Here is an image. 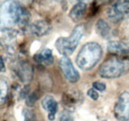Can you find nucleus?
<instances>
[{
  "label": "nucleus",
  "mask_w": 129,
  "mask_h": 121,
  "mask_svg": "<svg viewBox=\"0 0 129 121\" xmlns=\"http://www.w3.org/2000/svg\"><path fill=\"white\" fill-rule=\"evenodd\" d=\"M102 57V48L95 42H89L81 47L77 56V66L82 71L94 68Z\"/></svg>",
  "instance_id": "f257e3e1"
},
{
  "label": "nucleus",
  "mask_w": 129,
  "mask_h": 121,
  "mask_svg": "<svg viewBox=\"0 0 129 121\" xmlns=\"http://www.w3.org/2000/svg\"><path fill=\"white\" fill-rule=\"evenodd\" d=\"M25 9L16 0H4L1 4V26L2 29L10 28L20 23Z\"/></svg>",
  "instance_id": "f03ea898"
},
{
  "label": "nucleus",
  "mask_w": 129,
  "mask_h": 121,
  "mask_svg": "<svg viewBox=\"0 0 129 121\" xmlns=\"http://www.w3.org/2000/svg\"><path fill=\"white\" fill-rule=\"evenodd\" d=\"M128 69L127 60L112 57L104 60L98 69L99 76L103 78H116L123 76Z\"/></svg>",
  "instance_id": "7ed1b4c3"
},
{
  "label": "nucleus",
  "mask_w": 129,
  "mask_h": 121,
  "mask_svg": "<svg viewBox=\"0 0 129 121\" xmlns=\"http://www.w3.org/2000/svg\"><path fill=\"white\" fill-rule=\"evenodd\" d=\"M114 116L118 121L129 120V92H123L114 106Z\"/></svg>",
  "instance_id": "20e7f679"
},
{
  "label": "nucleus",
  "mask_w": 129,
  "mask_h": 121,
  "mask_svg": "<svg viewBox=\"0 0 129 121\" xmlns=\"http://www.w3.org/2000/svg\"><path fill=\"white\" fill-rule=\"evenodd\" d=\"M60 69L62 70V73L64 75V78L71 82V83H76L80 79V74L79 72L75 69L73 63L69 57L63 56L60 60Z\"/></svg>",
  "instance_id": "39448f33"
},
{
  "label": "nucleus",
  "mask_w": 129,
  "mask_h": 121,
  "mask_svg": "<svg viewBox=\"0 0 129 121\" xmlns=\"http://www.w3.org/2000/svg\"><path fill=\"white\" fill-rule=\"evenodd\" d=\"M107 51L120 59L129 60V43L121 41H111L107 45Z\"/></svg>",
  "instance_id": "423d86ee"
},
{
  "label": "nucleus",
  "mask_w": 129,
  "mask_h": 121,
  "mask_svg": "<svg viewBox=\"0 0 129 121\" xmlns=\"http://www.w3.org/2000/svg\"><path fill=\"white\" fill-rule=\"evenodd\" d=\"M15 73L22 82H30L33 77V67L30 63L23 60L20 62L15 68Z\"/></svg>",
  "instance_id": "0eeeda50"
},
{
  "label": "nucleus",
  "mask_w": 129,
  "mask_h": 121,
  "mask_svg": "<svg viewBox=\"0 0 129 121\" xmlns=\"http://www.w3.org/2000/svg\"><path fill=\"white\" fill-rule=\"evenodd\" d=\"M55 46H56V49L58 50V52L60 54H62L63 56H64V57L71 56L75 52V50L77 48V46L74 45V43L70 40L69 37H61V38H59L56 41Z\"/></svg>",
  "instance_id": "6e6552de"
},
{
  "label": "nucleus",
  "mask_w": 129,
  "mask_h": 121,
  "mask_svg": "<svg viewBox=\"0 0 129 121\" xmlns=\"http://www.w3.org/2000/svg\"><path fill=\"white\" fill-rule=\"evenodd\" d=\"M42 107L48 112L49 119L54 120L56 113L58 112V102L56 101V99L51 95L45 96L42 100Z\"/></svg>",
  "instance_id": "1a4fd4ad"
},
{
  "label": "nucleus",
  "mask_w": 129,
  "mask_h": 121,
  "mask_svg": "<svg viewBox=\"0 0 129 121\" xmlns=\"http://www.w3.org/2000/svg\"><path fill=\"white\" fill-rule=\"evenodd\" d=\"M49 30H50V26L44 20L35 21L33 24L30 25V32L33 35L38 36V37H42V36L46 35L49 32Z\"/></svg>",
  "instance_id": "9d476101"
},
{
  "label": "nucleus",
  "mask_w": 129,
  "mask_h": 121,
  "mask_svg": "<svg viewBox=\"0 0 129 121\" xmlns=\"http://www.w3.org/2000/svg\"><path fill=\"white\" fill-rule=\"evenodd\" d=\"M35 60L37 63L42 64L43 66L49 67L53 64L54 57H53V52L50 49H44L42 50L39 54L35 55Z\"/></svg>",
  "instance_id": "9b49d317"
},
{
  "label": "nucleus",
  "mask_w": 129,
  "mask_h": 121,
  "mask_svg": "<svg viewBox=\"0 0 129 121\" xmlns=\"http://www.w3.org/2000/svg\"><path fill=\"white\" fill-rule=\"evenodd\" d=\"M86 9H87V6H86L85 3H82V2L77 3L76 5H74V7L70 11L71 19L73 21H78V20L81 19L85 14Z\"/></svg>",
  "instance_id": "f8f14e48"
},
{
  "label": "nucleus",
  "mask_w": 129,
  "mask_h": 121,
  "mask_svg": "<svg viewBox=\"0 0 129 121\" xmlns=\"http://www.w3.org/2000/svg\"><path fill=\"white\" fill-rule=\"evenodd\" d=\"M84 33H85L84 25H83V24H79V25H77V26L74 28V30L72 31V34L70 35L69 38H70V40L74 43V45H76L78 47L80 41H81V38H82L83 35H84Z\"/></svg>",
  "instance_id": "ddd939ff"
},
{
  "label": "nucleus",
  "mask_w": 129,
  "mask_h": 121,
  "mask_svg": "<svg viewBox=\"0 0 129 121\" xmlns=\"http://www.w3.org/2000/svg\"><path fill=\"white\" fill-rule=\"evenodd\" d=\"M95 29H96L97 34L99 36H101L102 38L104 39H107L110 37V34H111V29L110 27L108 26V24L102 20V19H99L95 24Z\"/></svg>",
  "instance_id": "4468645a"
},
{
  "label": "nucleus",
  "mask_w": 129,
  "mask_h": 121,
  "mask_svg": "<svg viewBox=\"0 0 129 121\" xmlns=\"http://www.w3.org/2000/svg\"><path fill=\"white\" fill-rule=\"evenodd\" d=\"M111 7L122 17L129 14V0H117Z\"/></svg>",
  "instance_id": "2eb2a0df"
},
{
  "label": "nucleus",
  "mask_w": 129,
  "mask_h": 121,
  "mask_svg": "<svg viewBox=\"0 0 129 121\" xmlns=\"http://www.w3.org/2000/svg\"><path fill=\"white\" fill-rule=\"evenodd\" d=\"M0 86H1V104L3 105L6 97H7V93H8V84L6 82V80H4L3 78H1V82H0Z\"/></svg>",
  "instance_id": "dca6fc26"
},
{
  "label": "nucleus",
  "mask_w": 129,
  "mask_h": 121,
  "mask_svg": "<svg viewBox=\"0 0 129 121\" xmlns=\"http://www.w3.org/2000/svg\"><path fill=\"white\" fill-rule=\"evenodd\" d=\"M24 120L25 121H36V116L32 110L25 109L24 110Z\"/></svg>",
  "instance_id": "f3484780"
},
{
  "label": "nucleus",
  "mask_w": 129,
  "mask_h": 121,
  "mask_svg": "<svg viewBox=\"0 0 129 121\" xmlns=\"http://www.w3.org/2000/svg\"><path fill=\"white\" fill-rule=\"evenodd\" d=\"M92 87H93L95 90L104 91V90H105V88H106V85H105L103 82H100V81H95V82H93Z\"/></svg>",
  "instance_id": "a211bd4d"
},
{
  "label": "nucleus",
  "mask_w": 129,
  "mask_h": 121,
  "mask_svg": "<svg viewBox=\"0 0 129 121\" xmlns=\"http://www.w3.org/2000/svg\"><path fill=\"white\" fill-rule=\"evenodd\" d=\"M87 95H88V97L89 98H91L92 100H97L98 99V93H97V91L93 88H90V89H88L87 90Z\"/></svg>",
  "instance_id": "6ab92c4d"
},
{
  "label": "nucleus",
  "mask_w": 129,
  "mask_h": 121,
  "mask_svg": "<svg viewBox=\"0 0 129 121\" xmlns=\"http://www.w3.org/2000/svg\"><path fill=\"white\" fill-rule=\"evenodd\" d=\"M38 97H35L34 96V93H32L31 95H28V98H27V105L28 106H32L33 105V103H34V101L37 99Z\"/></svg>",
  "instance_id": "aec40b11"
},
{
  "label": "nucleus",
  "mask_w": 129,
  "mask_h": 121,
  "mask_svg": "<svg viewBox=\"0 0 129 121\" xmlns=\"http://www.w3.org/2000/svg\"><path fill=\"white\" fill-rule=\"evenodd\" d=\"M0 60H1V73H4L5 72V67H4V60H3L2 57H1Z\"/></svg>",
  "instance_id": "412c9836"
},
{
  "label": "nucleus",
  "mask_w": 129,
  "mask_h": 121,
  "mask_svg": "<svg viewBox=\"0 0 129 121\" xmlns=\"http://www.w3.org/2000/svg\"><path fill=\"white\" fill-rule=\"evenodd\" d=\"M60 121H71V120H70L69 116H67V115H63V116L61 117V119H60Z\"/></svg>",
  "instance_id": "4be33fe9"
},
{
  "label": "nucleus",
  "mask_w": 129,
  "mask_h": 121,
  "mask_svg": "<svg viewBox=\"0 0 129 121\" xmlns=\"http://www.w3.org/2000/svg\"><path fill=\"white\" fill-rule=\"evenodd\" d=\"M108 1H110V0H96V2L98 3V4H100V5L105 4V3H107Z\"/></svg>",
  "instance_id": "5701e85b"
},
{
  "label": "nucleus",
  "mask_w": 129,
  "mask_h": 121,
  "mask_svg": "<svg viewBox=\"0 0 129 121\" xmlns=\"http://www.w3.org/2000/svg\"><path fill=\"white\" fill-rule=\"evenodd\" d=\"M78 1H79V2H82V3H85V4H86V3H88V2H91L92 0H78Z\"/></svg>",
  "instance_id": "b1692460"
},
{
  "label": "nucleus",
  "mask_w": 129,
  "mask_h": 121,
  "mask_svg": "<svg viewBox=\"0 0 129 121\" xmlns=\"http://www.w3.org/2000/svg\"><path fill=\"white\" fill-rule=\"evenodd\" d=\"M57 1H63V0H57Z\"/></svg>",
  "instance_id": "393cba45"
}]
</instances>
